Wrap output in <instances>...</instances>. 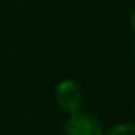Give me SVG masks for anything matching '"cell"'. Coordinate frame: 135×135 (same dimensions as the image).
Instances as JSON below:
<instances>
[{
    "instance_id": "3957f363",
    "label": "cell",
    "mask_w": 135,
    "mask_h": 135,
    "mask_svg": "<svg viewBox=\"0 0 135 135\" xmlns=\"http://www.w3.org/2000/svg\"><path fill=\"white\" fill-rule=\"evenodd\" d=\"M106 135H135V128L132 123H120V125L113 127Z\"/></svg>"
},
{
    "instance_id": "7a4b0ae2",
    "label": "cell",
    "mask_w": 135,
    "mask_h": 135,
    "mask_svg": "<svg viewBox=\"0 0 135 135\" xmlns=\"http://www.w3.org/2000/svg\"><path fill=\"white\" fill-rule=\"evenodd\" d=\"M65 135H104L103 125L94 115L77 111L65 123Z\"/></svg>"
},
{
    "instance_id": "6da1fadb",
    "label": "cell",
    "mask_w": 135,
    "mask_h": 135,
    "mask_svg": "<svg viewBox=\"0 0 135 135\" xmlns=\"http://www.w3.org/2000/svg\"><path fill=\"white\" fill-rule=\"evenodd\" d=\"M55 99L58 103V106L67 111L69 115H74L80 109L82 106V99H84V94H82V89L80 86L72 79H65L56 86L55 89Z\"/></svg>"
}]
</instances>
